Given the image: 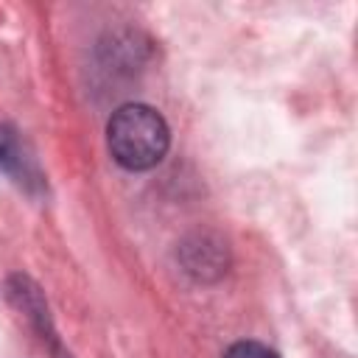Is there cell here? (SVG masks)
Segmentation results:
<instances>
[{
    "label": "cell",
    "mask_w": 358,
    "mask_h": 358,
    "mask_svg": "<svg viewBox=\"0 0 358 358\" xmlns=\"http://www.w3.org/2000/svg\"><path fill=\"white\" fill-rule=\"evenodd\" d=\"M106 145L112 159L126 171H148L168 154L171 129L154 106L123 103L106 123Z\"/></svg>",
    "instance_id": "cell-1"
},
{
    "label": "cell",
    "mask_w": 358,
    "mask_h": 358,
    "mask_svg": "<svg viewBox=\"0 0 358 358\" xmlns=\"http://www.w3.org/2000/svg\"><path fill=\"white\" fill-rule=\"evenodd\" d=\"M8 296L14 299V305H17V308H22V310L36 322V327H39L42 333H48V336H50V316H48V305H45V299H42L39 288H36L31 280H25V277H11V282H8Z\"/></svg>",
    "instance_id": "cell-2"
},
{
    "label": "cell",
    "mask_w": 358,
    "mask_h": 358,
    "mask_svg": "<svg viewBox=\"0 0 358 358\" xmlns=\"http://www.w3.org/2000/svg\"><path fill=\"white\" fill-rule=\"evenodd\" d=\"M224 358H280V355L260 341H238L224 352Z\"/></svg>",
    "instance_id": "cell-3"
},
{
    "label": "cell",
    "mask_w": 358,
    "mask_h": 358,
    "mask_svg": "<svg viewBox=\"0 0 358 358\" xmlns=\"http://www.w3.org/2000/svg\"><path fill=\"white\" fill-rule=\"evenodd\" d=\"M6 151H8V148H6V143L0 140V171L6 168Z\"/></svg>",
    "instance_id": "cell-4"
}]
</instances>
